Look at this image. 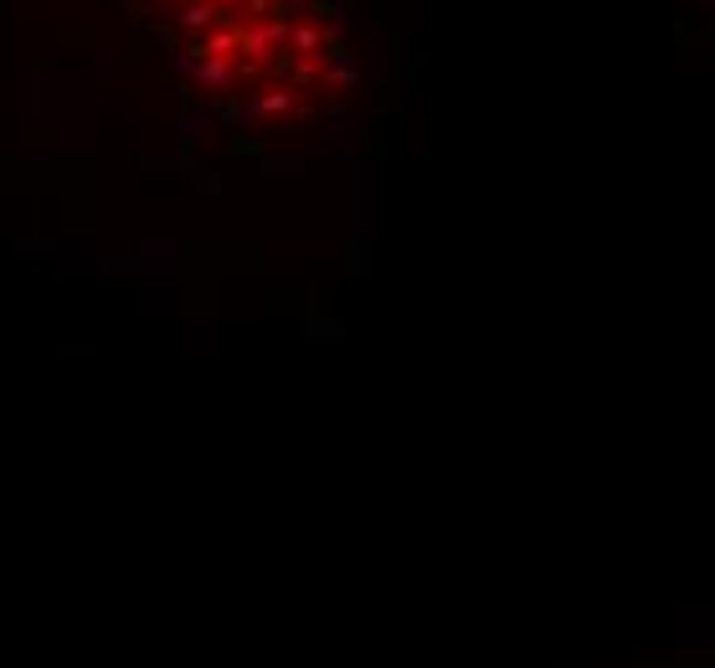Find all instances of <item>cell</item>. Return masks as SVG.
Wrapping results in <instances>:
<instances>
[{
  "label": "cell",
  "mask_w": 715,
  "mask_h": 668,
  "mask_svg": "<svg viewBox=\"0 0 715 668\" xmlns=\"http://www.w3.org/2000/svg\"><path fill=\"white\" fill-rule=\"evenodd\" d=\"M207 88H232L238 83V62H222V57H196V62H186Z\"/></svg>",
  "instance_id": "obj_4"
},
{
  "label": "cell",
  "mask_w": 715,
  "mask_h": 668,
  "mask_svg": "<svg viewBox=\"0 0 715 668\" xmlns=\"http://www.w3.org/2000/svg\"><path fill=\"white\" fill-rule=\"evenodd\" d=\"M242 6H248V0H217V11H222V15H227V21H242V15H238V11H242Z\"/></svg>",
  "instance_id": "obj_6"
},
{
  "label": "cell",
  "mask_w": 715,
  "mask_h": 668,
  "mask_svg": "<svg viewBox=\"0 0 715 668\" xmlns=\"http://www.w3.org/2000/svg\"><path fill=\"white\" fill-rule=\"evenodd\" d=\"M176 21L186 31H196V36H201V31H211L217 21H222V11H217V0H180Z\"/></svg>",
  "instance_id": "obj_3"
},
{
  "label": "cell",
  "mask_w": 715,
  "mask_h": 668,
  "mask_svg": "<svg viewBox=\"0 0 715 668\" xmlns=\"http://www.w3.org/2000/svg\"><path fill=\"white\" fill-rule=\"evenodd\" d=\"M325 46H335V36H329L319 21H288V57H304V62H319L325 57Z\"/></svg>",
  "instance_id": "obj_2"
},
{
  "label": "cell",
  "mask_w": 715,
  "mask_h": 668,
  "mask_svg": "<svg viewBox=\"0 0 715 668\" xmlns=\"http://www.w3.org/2000/svg\"><path fill=\"white\" fill-rule=\"evenodd\" d=\"M253 108H257V114H288V108H294V93H288V88H269Z\"/></svg>",
  "instance_id": "obj_5"
},
{
  "label": "cell",
  "mask_w": 715,
  "mask_h": 668,
  "mask_svg": "<svg viewBox=\"0 0 715 668\" xmlns=\"http://www.w3.org/2000/svg\"><path fill=\"white\" fill-rule=\"evenodd\" d=\"M238 52H242V21H217L211 31H201L191 42V62L196 57H222V62H238Z\"/></svg>",
  "instance_id": "obj_1"
}]
</instances>
